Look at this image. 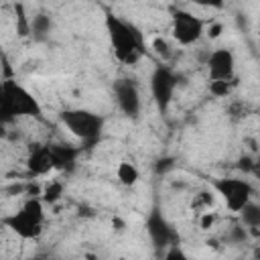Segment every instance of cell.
<instances>
[{"label":"cell","instance_id":"obj_1","mask_svg":"<svg viewBox=\"0 0 260 260\" xmlns=\"http://www.w3.org/2000/svg\"><path fill=\"white\" fill-rule=\"evenodd\" d=\"M106 28H108L114 57L124 65H134L144 53V43H142L140 32L130 22L118 16H108Z\"/></svg>","mask_w":260,"mask_h":260},{"label":"cell","instance_id":"obj_2","mask_svg":"<svg viewBox=\"0 0 260 260\" xmlns=\"http://www.w3.org/2000/svg\"><path fill=\"white\" fill-rule=\"evenodd\" d=\"M45 205L39 197H30L22 203V207L4 219V223L20 238L24 240H37L43 234V221H45Z\"/></svg>","mask_w":260,"mask_h":260},{"label":"cell","instance_id":"obj_3","mask_svg":"<svg viewBox=\"0 0 260 260\" xmlns=\"http://www.w3.org/2000/svg\"><path fill=\"white\" fill-rule=\"evenodd\" d=\"M61 122L83 144H93L104 128V120L89 110H65L61 114Z\"/></svg>","mask_w":260,"mask_h":260},{"label":"cell","instance_id":"obj_4","mask_svg":"<svg viewBox=\"0 0 260 260\" xmlns=\"http://www.w3.org/2000/svg\"><path fill=\"white\" fill-rule=\"evenodd\" d=\"M2 95H4V104L8 108V114L14 118L18 116H39L41 114V106L39 102L32 98V93H28L22 85H18L16 81H2Z\"/></svg>","mask_w":260,"mask_h":260},{"label":"cell","instance_id":"obj_5","mask_svg":"<svg viewBox=\"0 0 260 260\" xmlns=\"http://www.w3.org/2000/svg\"><path fill=\"white\" fill-rule=\"evenodd\" d=\"M213 187L223 197V201L232 211H240L248 201H252V195H254V189L246 179L225 177V179H217Z\"/></svg>","mask_w":260,"mask_h":260},{"label":"cell","instance_id":"obj_6","mask_svg":"<svg viewBox=\"0 0 260 260\" xmlns=\"http://www.w3.org/2000/svg\"><path fill=\"white\" fill-rule=\"evenodd\" d=\"M173 39L179 45H193L203 35V20L187 10H179L173 14Z\"/></svg>","mask_w":260,"mask_h":260},{"label":"cell","instance_id":"obj_7","mask_svg":"<svg viewBox=\"0 0 260 260\" xmlns=\"http://www.w3.org/2000/svg\"><path fill=\"white\" fill-rule=\"evenodd\" d=\"M175 87H177V77L169 67L160 65L158 69H154V73L150 77V89H152V98L160 110L169 108L173 93H175Z\"/></svg>","mask_w":260,"mask_h":260},{"label":"cell","instance_id":"obj_8","mask_svg":"<svg viewBox=\"0 0 260 260\" xmlns=\"http://www.w3.org/2000/svg\"><path fill=\"white\" fill-rule=\"evenodd\" d=\"M114 95H116L118 108L124 114L136 116L140 112V91L132 79H118L114 83Z\"/></svg>","mask_w":260,"mask_h":260},{"label":"cell","instance_id":"obj_9","mask_svg":"<svg viewBox=\"0 0 260 260\" xmlns=\"http://www.w3.org/2000/svg\"><path fill=\"white\" fill-rule=\"evenodd\" d=\"M207 69L211 79H234L236 59L230 49H215L207 59Z\"/></svg>","mask_w":260,"mask_h":260},{"label":"cell","instance_id":"obj_10","mask_svg":"<svg viewBox=\"0 0 260 260\" xmlns=\"http://www.w3.org/2000/svg\"><path fill=\"white\" fill-rule=\"evenodd\" d=\"M146 232L152 240V244L156 248H167V246H173L175 242V232L173 228L169 225V221L158 213V211H152L146 219Z\"/></svg>","mask_w":260,"mask_h":260},{"label":"cell","instance_id":"obj_11","mask_svg":"<svg viewBox=\"0 0 260 260\" xmlns=\"http://www.w3.org/2000/svg\"><path fill=\"white\" fill-rule=\"evenodd\" d=\"M26 167L32 175H47L49 171H53V156H51V148L47 146H35L26 158Z\"/></svg>","mask_w":260,"mask_h":260},{"label":"cell","instance_id":"obj_12","mask_svg":"<svg viewBox=\"0 0 260 260\" xmlns=\"http://www.w3.org/2000/svg\"><path fill=\"white\" fill-rule=\"evenodd\" d=\"M51 156H53V167L59 171H71L75 167L79 150L71 144H49Z\"/></svg>","mask_w":260,"mask_h":260},{"label":"cell","instance_id":"obj_13","mask_svg":"<svg viewBox=\"0 0 260 260\" xmlns=\"http://www.w3.org/2000/svg\"><path fill=\"white\" fill-rule=\"evenodd\" d=\"M242 215V223L246 225V230H250L254 236H258V225H260V207L254 201H248L240 211Z\"/></svg>","mask_w":260,"mask_h":260},{"label":"cell","instance_id":"obj_14","mask_svg":"<svg viewBox=\"0 0 260 260\" xmlns=\"http://www.w3.org/2000/svg\"><path fill=\"white\" fill-rule=\"evenodd\" d=\"M49 30H51V18H49L47 14L41 12V14H37V16L30 18V35H32L37 41L47 39Z\"/></svg>","mask_w":260,"mask_h":260},{"label":"cell","instance_id":"obj_15","mask_svg":"<svg viewBox=\"0 0 260 260\" xmlns=\"http://www.w3.org/2000/svg\"><path fill=\"white\" fill-rule=\"evenodd\" d=\"M116 177H118V181L122 183V185H126V187H132L136 181H138V169L132 165V162H128V160H122L120 165H118V169H116Z\"/></svg>","mask_w":260,"mask_h":260},{"label":"cell","instance_id":"obj_16","mask_svg":"<svg viewBox=\"0 0 260 260\" xmlns=\"http://www.w3.org/2000/svg\"><path fill=\"white\" fill-rule=\"evenodd\" d=\"M63 183L61 181H57V179H53V181H49L43 189H41V201L43 203H49V205H53V203H57L59 199H61V195H63Z\"/></svg>","mask_w":260,"mask_h":260},{"label":"cell","instance_id":"obj_17","mask_svg":"<svg viewBox=\"0 0 260 260\" xmlns=\"http://www.w3.org/2000/svg\"><path fill=\"white\" fill-rule=\"evenodd\" d=\"M234 79H211L209 81V91L215 95V98H225L232 93V87H234Z\"/></svg>","mask_w":260,"mask_h":260},{"label":"cell","instance_id":"obj_18","mask_svg":"<svg viewBox=\"0 0 260 260\" xmlns=\"http://www.w3.org/2000/svg\"><path fill=\"white\" fill-rule=\"evenodd\" d=\"M14 10H16V32H18L20 37L30 35V18H26L24 8L18 4V6H14Z\"/></svg>","mask_w":260,"mask_h":260},{"label":"cell","instance_id":"obj_19","mask_svg":"<svg viewBox=\"0 0 260 260\" xmlns=\"http://www.w3.org/2000/svg\"><path fill=\"white\" fill-rule=\"evenodd\" d=\"M213 203H215V197H213V193L211 191H201V193H197L195 195V199H193V203H191V207L193 209H211L213 207Z\"/></svg>","mask_w":260,"mask_h":260},{"label":"cell","instance_id":"obj_20","mask_svg":"<svg viewBox=\"0 0 260 260\" xmlns=\"http://www.w3.org/2000/svg\"><path fill=\"white\" fill-rule=\"evenodd\" d=\"M152 49H154V53L160 57V59H171V55H173V51H171V45H169V41L165 39V37H154L152 39Z\"/></svg>","mask_w":260,"mask_h":260},{"label":"cell","instance_id":"obj_21","mask_svg":"<svg viewBox=\"0 0 260 260\" xmlns=\"http://www.w3.org/2000/svg\"><path fill=\"white\" fill-rule=\"evenodd\" d=\"M215 221H217V213H213V211H209V209H203V211H201V215H199V228H201V230L213 228Z\"/></svg>","mask_w":260,"mask_h":260},{"label":"cell","instance_id":"obj_22","mask_svg":"<svg viewBox=\"0 0 260 260\" xmlns=\"http://www.w3.org/2000/svg\"><path fill=\"white\" fill-rule=\"evenodd\" d=\"M246 228H242V225H234L232 228V232H230V240L232 242H244L246 240Z\"/></svg>","mask_w":260,"mask_h":260},{"label":"cell","instance_id":"obj_23","mask_svg":"<svg viewBox=\"0 0 260 260\" xmlns=\"http://www.w3.org/2000/svg\"><path fill=\"white\" fill-rule=\"evenodd\" d=\"M221 32H223V24H221V22H211V24L207 26V32H205V35H207L209 39H217Z\"/></svg>","mask_w":260,"mask_h":260},{"label":"cell","instance_id":"obj_24","mask_svg":"<svg viewBox=\"0 0 260 260\" xmlns=\"http://www.w3.org/2000/svg\"><path fill=\"white\" fill-rule=\"evenodd\" d=\"M238 167H240V169H242L244 173H250V171H252V169L256 167V162H254V160H252L250 156H242V158H240V165H238Z\"/></svg>","mask_w":260,"mask_h":260},{"label":"cell","instance_id":"obj_25","mask_svg":"<svg viewBox=\"0 0 260 260\" xmlns=\"http://www.w3.org/2000/svg\"><path fill=\"white\" fill-rule=\"evenodd\" d=\"M193 2L199 6H205V8H221L223 6V0H193Z\"/></svg>","mask_w":260,"mask_h":260},{"label":"cell","instance_id":"obj_26","mask_svg":"<svg viewBox=\"0 0 260 260\" xmlns=\"http://www.w3.org/2000/svg\"><path fill=\"white\" fill-rule=\"evenodd\" d=\"M230 112H232V116H234V118H240V116H244L246 106H242V104H234V106L230 108Z\"/></svg>","mask_w":260,"mask_h":260},{"label":"cell","instance_id":"obj_27","mask_svg":"<svg viewBox=\"0 0 260 260\" xmlns=\"http://www.w3.org/2000/svg\"><path fill=\"white\" fill-rule=\"evenodd\" d=\"M0 138H6V124L0 122Z\"/></svg>","mask_w":260,"mask_h":260}]
</instances>
